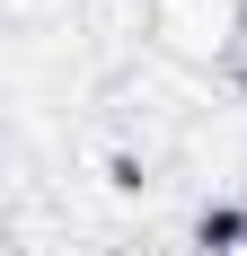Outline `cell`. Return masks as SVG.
<instances>
[{"mask_svg":"<svg viewBox=\"0 0 247 256\" xmlns=\"http://www.w3.org/2000/svg\"><path fill=\"white\" fill-rule=\"evenodd\" d=\"M150 53L186 71H221L247 53V0H159L150 9Z\"/></svg>","mask_w":247,"mask_h":256,"instance_id":"6da1fadb","label":"cell"},{"mask_svg":"<svg viewBox=\"0 0 247 256\" xmlns=\"http://www.w3.org/2000/svg\"><path fill=\"white\" fill-rule=\"evenodd\" d=\"M186 256H247V212L238 204H212L194 221V238H186Z\"/></svg>","mask_w":247,"mask_h":256,"instance_id":"7a4b0ae2","label":"cell"},{"mask_svg":"<svg viewBox=\"0 0 247 256\" xmlns=\"http://www.w3.org/2000/svg\"><path fill=\"white\" fill-rule=\"evenodd\" d=\"M88 256H168V248H150V238H106V248H88Z\"/></svg>","mask_w":247,"mask_h":256,"instance_id":"3957f363","label":"cell"}]
</instances>
